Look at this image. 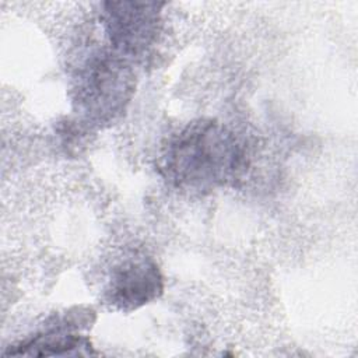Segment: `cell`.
I'll return each instance as SVG.
<instances>
[{
    "label": "cell",
    "instance_id": "obj_1",
    "mask_svg": "<svg viewBox=\"0 0 358 358\" xmlns=\"http://www.w3.org/2000/svg\"><path fill=\"white\" fill-rule=\"evenodd\" d=\"M246 166L242 141L214 119H197L179 129L158 159V171L171 186L200 194L235 183Z\"/></svg>",
    "mask_w": 358,
    "mask_h": 358
},
{
    "label": "cell",
    "instance_id": "obj_2",
    "mask_svg": "<svg viewBox=\"0 0 358 358\" xmlns=\"http://www.w3.org/2000/svg\"><path fill=\"white\" fill-rule=\"evenodd\" d=\"M134 87V73L129 60L113 50H102L91 55L78 67L73 84V102L85 122L101 127L123 115Z\"/></svg>",
    "mask_w": 358,
    "mask_h": 358
},
{
    "label": "cell",
    "instance_id": "obj_3",
    "mask_svg": "<svg viewBox=\"0 0 358 358\" xmlns=\"http://www.w3.org/2000/svg\"><path fill=\"white\" fill-rule=\"evenodd\" d=\"M164 3L106 1L102 4V24L112 50L126 60L144 56L161 32Z\"/></svg>",
    "mask_w": 358,
    "mask_h": 358
},
{
    "label": "cell",
    "instance_id": "obj_4",
    "mask_svg": "<svg viewBox=\"0 0 358 358\" xmlns=\"http://www.w3.org/2000/svg\"><path fill=\"white\" fill-rule=\"evenodd\" d=\"M164 291L158 264L147 256H134L119 263L105 287V301L123 312L136 310L155 301Z\"/></svg>",
    "mask_w": 358,
    "mask_h": 358
},
{
    "label": "cell",
    "instance_id": "obj_5",
    "mask_svg": "<svg viewBox=\"0 0 358 358\" xmlns=\"http://www.w3.org/2000/svg\"><path fill=\"white\" fill-rule=\"evenodd\" d=\"M78 327L80 326L76 324V320L62 316L56 320L55 326L13 345V348L6 354L34 357L90 354L91 343L84 336L71 331Z\"/></svg>",
    "mask_w": 358,
    "mask_h": 358
}]
</instances>
